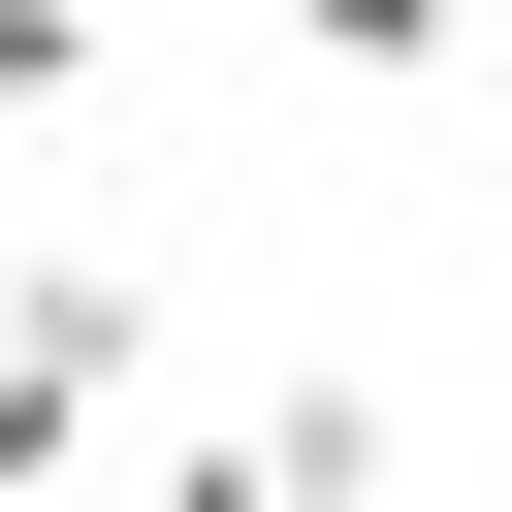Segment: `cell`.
Wrapping results in <instances>:
<instances>
[{
	"mask_svg": "<svg viewBox=\"0 0 512 512\" xmlns=\"http://www.w3.org/2000/svg\"><path fill=\"white\" fill-rule=\"evenodd\" d=\"M128 416H160V256H32L0 288V480H64Z\"/></svg>",
	"mask_w": 512,
	"mask_h": 512,
	"instance_id": "cell-1",
	"label": "cell"
},
{
	"mask_svg": "<svg viewBox=\"0 0 512 512\" xmlns=\"http://www.w3.org/2000/svg\"><path fill=\"white\" fill-rule=\"evenodd\" d=\"M96 96V0H0V128H64Z\"/></svg>",
	"mask_w": 512,
	"mask_h": 512,
	"instance_id": "cell-3",
	"label": "cell"
},
{
	"mask_svg": "<svg viewBox=\"0 0 512 512\" xmlns=\"http://www.w3.org/2000/svg\"><path fill=\"white\" fill-rule=\"evenodd\" d=\"M448 32H480V0H288V64H352V96H416Z\"/></svg>",
	"mask_w": 512,
	"mask_h": 512,
	"instance_id": "cell-2",
	"label": "cell"
}]
</instances>
